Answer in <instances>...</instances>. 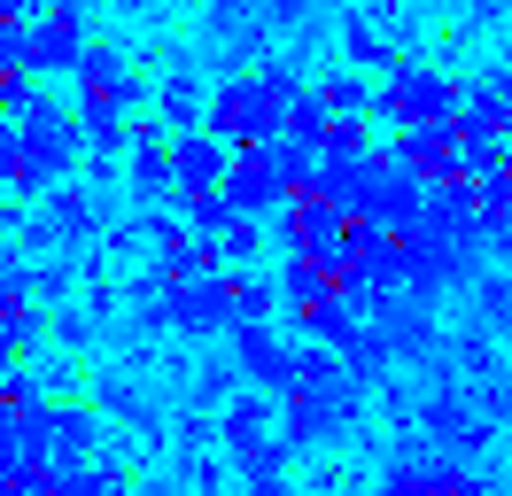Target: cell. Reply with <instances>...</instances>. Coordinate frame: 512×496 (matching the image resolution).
Segmentation results:
<instances>
[{
  "mask_svg": "<svg viewBox=\"0 0 512 496\" xmlns=\"http://www.w3.org/2000/svg\"><path fill=\"white\" fill-rule=\"evenodd\" d=\"M365 411V380H357L334 349H303V380L280 396V442L288 450H319V442H342Z\"/></svg>",
  "mask_w": 512,
  "mask_h": 496,
  "instance_id": "obj_1",
  "label": "cell"
},
{
  "mask_svg": "<svg viewBox=\"0 0 512 496\" xmlns=\"http://www.w3.org/2000/svg\"><path fill=\"white\" fill-rule=\"evenodd\" d=\"M303 70L295 62H256V70H233L210 86V124L202 132H218L225 148H264V140H280V124L288 109L303 101Z\"/></svg>",
  "mask_w": 512,
  "mask_h": 496,
  "instance_id": "obj_2",
  "label": "cell"
},
{
  "mask_svg": "<svg viewBox=\"0 0 512 496\" xmlns=\"http://www.w3.org/2000/svg\"><path fill=\"white\" fill-rule=\"evenodd\" d=\"M24 155H16V171H8V194L16 202H47L55 186H70V171H78V155H86V132H78V109H63L55 93H32L24 101Z\"/></svg>",
  "mask_w": 512,
  "mask_h": 496,
  "instance_id": "obj_3",
  "label": "cell"
},
{
  "mask_svg": "<svg viewBox=\"0 0 512 496\" xmlns=\"http://www.w3.org/2000/svg\"><path fill=\"white\" fill-rule=\"evenodd\" d=\"M373 117L396 124V132H435V124L466 117V86L427 70V62H396L381 78V93H373Z\"/></svg>",
  "mask_w": 512,
  "mask_h": 496,
  "instance_id": "obj_4",
  "label": "cell"
},
{
  "mask_svg": "<svg viewBox=\"0 0 512 496\" xmlns=\"http://www.w3.org/2000/svg\"><path fill=\"white\" fill-rule=\"evenodd\" d=\"M233 372H241V380H249L256 396H288L295 380H303V349H295L288 334H280V326H233Z\"/></svg>",
  "mask_w": 512,
  "mask_h": 496,
  "instance_id": "obj_5",
  "label": "cell"
},
{
  "mask_svg": "<svg viewBox=\"0 0 512 496\" xmlns=\"http://www.w3.org/2000/svg\"><path fill=\"white\" fill-rule=\"evenodd\" d=\"M125 194H132V210H163V202H179V163H171V132H163V124H132Z\"/></svg>",
  "mask_w": 512,
  "mask_h": 496,
  "instance_id": "obj_6",
  "label": "cell"
},
{
  "mask_svg": "<svg viewBox=\"0 0 512 496\" xmlns=\"http://www.w3.org/2000/svg\"><path fill=\"white\" fill-rule=\"evenodd\" d=\"M225 202H233V217H280V210L295 202L288 179H280V155H272V140H264V148H233Z\"/></svg>",
  "mask_w": 512,
  "mask_h": 496,
  "instance_id": "obj_7",
  "label": "cell"
},
{
  "mask_svg": "<svg viewBox=\"0 0 512 496\" xmlns=\"http://www.w3.org/2000/svg\"><path fill=\"white\" fill-rule=\"evenodd\" d=\"M241 318H233V279L225 272H202L187 279V287H171V334H187V341H218L233 334Z\"/></svg>",
  "mask_w": 512,
  "mask_h": 496,
  "instance_id": "obj_8",
  "label": "cell"
},
{
  "mask_svg": "<svg viewBox=\"0 0 512 496\" xmlns=\"http://www.w3.org/2000/svg\"><path fill=\"white\" fill-rule=\"evenodd\" d=\"M32 39H39V78H78V62H86V47H94L86 0H55L47 16H32Z\"/></svg>",
  "mask_w": 512,
  "mask_h": 496,
  "instance_id": "obj_9",
  "label": "cell"
},
{
  "mask_svg": "<svg viewBox=\"0 0 512 496\" xmlns=\"http://www.w3.org/2000/svg\"><path fill=\"white\" fill-rule=\"evenodd\" d=\"M78 109H140V78H132V62H125V47H109V39H94L86 47V62H78Z\"/></svg>",
  "mask_w": 512,
  "mask_h": 496,
  "instance_id": "obj_10",
  "label": "cell"
},
{
  "mask_svg": "<svg viewBox=\"0 0 512 496\" xmlns=\"http://www.w3.org/2000/svg\"><path fill=\"white\" fill-rule=\"evenodd\" d=\"M388 155H396V163H404V171H412L427 194H443V186L466 179V155H458V117L435 124V132H396V148H388Z\"/></svg>",
  "mask_w": 512,
  "mask_h": 496,
  "instance_id": "obj_11",
  "label": "cell"
},
{
  "mask_svg": "<svg viewBox=\"0 0 512 496\" xmlns=\"http://www.w3.org/2000/svg\"><path fill=\"white\" fill-rule=\"evenodd\" d=\"M381 496H497L481 473H466L458 458H412L381 481Z\"/></svg>",
  "mask_w": 512,
  "mask_h": 496,
  "instance_id": "obj_12",
  "label": "cell"
},
{
  "mask_svg": "<svg viewBox=\"0 0 512 496\" xmlns=\"http://www.w3.org/2000/svg\"><path fill=\"white\" fill-rule=\"evenodd\" d=\"M156 117L171 124V140L210 124V86H202V70H194V62H171V70H163V86H156Z\"/></svg>",
  "mask_w": 512,
  "mask_h": 496,
  "instance_id": "obj_13",
  "label": "cell"
},
{
  "mask_svg": "<svg viewBox=\"0 0 512 496\" xmlns=\"http://www.w3.org/2000/svg\"><path fill=\"white\" fill-rule=\"evenodd\" d=\"M171 163H179V194H218L225 171H233V148H225L218 132H179Z\"/></svg>",
  "mask_w": 512,
  "mask_h": 496,
  "instance_id": "obj_14",
  "label": "cell"
},
{
  "mask_svg": "<svg viewBox=\"0 0 512 496\" xmlns=\"http://www.w3.org/2000/svg\"><path fill=\"white\" fill-rule=\"evenodd\" d=\"M272 434H280V403L256 396V388H241V396L218 411V442H225V458H241V450L272 442Z\"/></svg>",
  "mask_w": 512,
  "mask_h": 496,
  "instance_id": "obj_15",
  "label": "cell"
},
{
  "mask_svg": "<svg viewBox=\"0 0 512 496\" xmlns=\"http://www.w3.org/2000/svg\"><path fill=\"white\" fill-rule=\"evenodd\" d=\"M101 450V419L86 411V403H55V442H47V465L55 473H70V465H94Z\"/></svg>",
  "mask_w": 512,
  "mask_h": 496,
  "instance_id": "obj_16",
  "label": "cell"
},
{
  "mask_svg": "<svg viewBox=\"0 0 512 496\" xmlns=\"http://www.w3.org/2000/svg\"><path fill=\"white\" fill-rule=\"evenodd\" d=\"M342 55L350 70H396V39L373 24V8H342Z\"/></svg>",
  "mask_w": 512,
  "mask_h": 496,
  "instance_id": "obj_17",
  "label": "cell"
},
{
  "mask_svg": "<svg viewBox=\"0 0 512 496\" xmlns=\"http://www.w3.org/2000/svg\"><path fill=\"white\" fill-rule=\"evenodd\" d=\"M427 427H435L443 450H481V442H489V419H481L474 403H458V396H435V403H427Z\"/></svg>",
  "mask_w": 512,
  "mask_h": 496,
  "instance_id": "obj_18",
  "label": "cell"
},
{
  "mask_svg": "<svg viewBox=\"0 0 512 496\" xmlns=\"http://www.w3.org/2000/svg\"><path fill=\"white\" fill-rule=\"evenodd\" d=\"M233 279V318H241V326H272V318H280V279L272 272H225Z\"/></svg>",
  "mask_w": 512,
  "mask_h": 496,
  "instance_id": "obj_19",
  "label": "cell"
},
{
  "mask_svg": "<svg viewBox=\"0 0 512 496\" xmlns=\"http://www.w3.org/2000/svg\"><path fill=\"white\" fill-rule=\"evenodd\" d=\"M94 396H101V411H117L125 427L156 434V403L140 396V380H125V372H101V380H94Z\"/></svg>",
  "mask_w": 512,
  "mask_h": 496,
  "instance_id": "obj_20",
  "label": "cell"
},
{
  "mask_svg": "<svg viewBox=\"0 0 512 496\" xmlns=\"http://www.w3.org/2000/svg\"><path fill=\"white\" fill-rule=\"evenodd\" d=\"M326 101V109H334V117H365V109H373V93L381 86H365V70H350V62H334V70H326L319 86H311Z\"/></svg>",
  "mask_w": 512,
  "mask_h": 496,
  "instance_id": "obj_21",
  "label": "cell"
},
{
  "mask_svg": "<svg viewBox=\"0 0 512 496\" xmlns=\"http://www.w3.org/2000/svg\"><path fill=\"white\" fill-rule=\"evenodd\" d=\"M326 132H334V109H326L319 93H303L288 109V124H280V140H288V148H311V155L326 148Z\"/></svg>",
  "mask_w": 512,
  "mask_h": 496,
  "instance_id": "obj_22",
  "label": "cell"
},
{
  "mask_svg": "<svg viewBox=\"0 0 512 496\" xmlns=\"http://www.w3.org/2000/svg\"><path fill=\"white\" fill-rule=\"evenodd\" d=\"M171 210L187 217V233H194V241H218L225 225H233V202H225V186H218V194H179Z\"/></svg>",
  "mask_w": 512,
  "mask_h": 496,
  "instance_id": "obj_23",
  "label": "cell"
},
{
  "mask_svg": "<svg viewBox=\"0 0 512 496\" xmlns=\"http://www.w3.org/2000/svg\"><path fill=\"white\" fill-rule=\"evenodd\" d=\"M256 256H264V217H233V225L218 233V264L225 272H249Z\"/></svg>",
  "mask_w": 512,
  "mask_h": 496,
  "instance_id": "obj_24",
  "label": "cell"
},
{
  "mask_svg": "<svg viewBox=\"0 0 512 496\" xmlns=\"http://www.w3.org/2000/svg\"><path fill=\"white\" fill-rule=\"evenodd\" d=\"M365 155H381V148H373V124L334 117V132H326V148H319V163H365Z\"/></svg>",
  "mask_w": 512,
  "mask_h": 496,
  "instance_id": "obj_25",
  "label": "cell"
},
{
  "mask_svg": "<svg viewBox=\"0 0 512 496\" xmlns=\"http://www.w3.org/2000/svg\"><path fill=\"white\" fill-rule=\"evenodd\" d=\"M101 326H109V318H101L94 303H63V310H55V326H47V334L63 341V349H86V341H94Z\"/></svg>",
  "mask_w": 512,
  "mask_h": 496,
  "instance_id": "obj_26",
  "label": "cell"
},
{
  "mask_svg": "<svg viewBox=\"0 0 512 496\" xmlns=\"http://www.w3.org/2000/svg\"><path fill=\"white\" fill-rule=\"evenodd\" d=\"M32 403H47V380H39L32 365H16L0 380V411H32Z\"/></svg>",
  "mask_w": 512,
  "mask_h": 496,
  "instance_id": "obj_27",
  "label": "cell"
},
{
  "mask_svg": "<svg viewBox=\"0 0 512 496\" xmlns=\"http://www.w3.org/2000/svg\"><path fill=\"white\" fill-rule=\"evenodd\" d=\"M39 93V78H24V70H0V117H24V101Z\"/></svg>",
  "mask_w": 512,
  "mask_h": 496,
  "instance_id": "obj_28",
  "label": "cell"
},
{
  "mask_svg": "<svg viewBox=\"0 0 512 496\" xmlns=\"http://www.w3.org/2000/svg\"><path fill=\"white\" fill-rule=\"evenodd\" d=\"M256 16H264L272 31H295L303 16H311V0H256Z\"/></svg>",
  "mask_w": 512,
  "mask_h": 496,
  "instance_id": "obj_29",
  "label": "cell"
},
{
  "mask_svg": "<svg viewBox=\"0 0 512 496\" xmlns=\"http://www.w3.org/2000/svg\"><path fill=\"white\" fill-rule=\"evenodd\" d=\"M16 287H24V248H16L8 233H0V303H8Z\"/></svg>",
  "mask_w": 512,
  "mask_h": 496,
  "instance_id": "obj_30",
  "label": "cell"
},
{
  "mask_svg": "<svg viewBox=\"0 0 512 496\" xmlns=\"http://www.w3.org/2000/svg\"><path fill=\"white\" fill-rule=\"evenodd\" d=\"M24 16H32L24 0H0V24H24Z\"/></svg>",
  "mask_w": 512,
  "mask_h": 496,
  "instance_id": "obj_31",
  "label": "cell"
},
{
  "mask_svg": "<svg viewBox=\"0 0 512 496\" xmlns=\"http://www.w3.org/2000/svg\"><path fill=\"white\" fill-rule=\"evenodd\" d=\"M117 8H132V16H156V0H117Z\"/></svg>",
  "mask_w": 512,
  "mask_h": 496,
  "instance_id": "obj_32",
  "label": "cell"
},
{
  "mask_svg": "<svg viewBox=\"0 0 512 496\" xmlns=\"http://www.w3.org/2000/svg\"><path fill=\"white\" fill-rule=\"evenodd\" d=\"M24 8H32V16H47V8H55V0H24Z\"/></svg>",
  "mask_w": 512,
  "mask_h": 496,
  "instance_id": "obj_33",
  "label": "cell"
}]
</instances>
